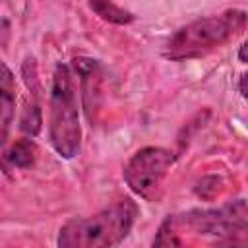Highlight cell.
<instances>
[{"label": "cell", "mask_w": 248, "mask_h": 248, "mask_svg": "<svg viewBox=\"0 0 248 248\" xmlns=\"http://www.w3.org/2000/svg\"><path fill=\"white\" fill-rule=\"evenodd\" d=\"M140 209L132 200H120L95 215L74 217L58 232V248H112L122 242L138 217Z\"/></svg>", "instance_id": "obj_1"}, {"label": "cell", "mask_w": 248, "mask_h": 248, "mask_svg": "<svg viewBox=\"0 0 248 248\" xmlns=\"http://www.w3.org/2000/svg\"><path fill=\"white\" fill-rule=\"evenodd\" d=\"M246 23V12L227 10L219 16H209L196 19L176 33H172L165 45V56L170 60L198 58L215 46L229 41Z\"/></svg>", "instance_id": "obj_2"}, {"label": "cell", "mask_w": 248, "mask_h": 248, "mask_svg": "<svg viewBox=\"0 0 248 248\" xmlns=\"http://www.w3.org/2000/svg\"><path fill=\"white\" fill-rule=\"evenodd\" d=\"M48 136L54 151L72 159L79 151L81 128L78 116V99L74 87V76L68 64H56L50 87V116H48Z\"/></svg>", "instance_id": "obj_3"}, {"label": "cell", "mask_w": 248, "mask_h": 248, "mask_svg": "<svg viewBox=\"0 0 248 248\" xmlns=\"http://www.w3.org/2000/svg\"><path fill=\"white\" fill-rule=\"evenodd\" d=\"M174 163V155L165 147H143L138 149L126 163L122 176L128 188L140 198L153 200Z\"/></svg>", "instance_id": "obj_4"}, {"label": "cell", "mask_w": 248, "mask_h": 248, "mask_svg": "<svg viewBox=\"0 0 248 248\" xmlns=\"http://www.w3.org/2000/svg\"><path fill=\"white\" fill-rule=\"evenodd\" d=\"M184 223L202 234H213L221 238L244 236L248 225L246 200L240 198L217 209H192L184 213Z\"/></svg>", "instance_id": "obj_5"}, {"label": "cell", "mask_w": 248, "mask_h": 248, "mask_svg": "<svg viewBox=\"0 0 248 248\" xmlns=\"http://www.w3.org/2000/svg\"><path fill=\"white\" fill-rule=\"evenodd\" d=\"M72 66L76 70V74L79 76V83H81V101H83V108H85V116L89 122L95 120L99 105H101V97H103V72H101V64L95 58H87V56H78L72 60Z\"/></svg>", "instance_id": "obj_6"}, {"label": "cell", "mask_w": 248, "mask_h": 248, "mask_svg": "<svg viewBox=\"0 0 248 248\" xmlns=\"http://www.w3.org/2000/svg\"><path fill=\"white\" fill-rule=\"evenodd\" d=\"M16 112V78L0 60V145L6 143Z\"/></svg>", "instance_id": "obj_7"}, {"label": "cell", "mask_w": 248, "mask_h": 248, "mask_svg": "<svg viewBox=\"0 0 248 248\" xmlns=\"http://www.w3.org/2000/svg\"><path fill=\"white\" fill-rule=\"evenodd\" d=\"M35 153H37V147L31 140H17L2 157L0 161V167L8 172V170H14V169H27L35 163Z\"/></svg>", "instance_id": "obj_8"}, {"label": "cell", "mask_w": 248, "mask_h": 248, "mask_svg": "<svg viewBox=\"0 0 248 248\" xmlns=\"http://www.w3.org/2000/svg\"><path fill=\"white\" fill-rule=\"evenodd\" d=\"M89 8L105 21H110V23H116V25H128L136 19V16L112 2H99V0H93L89 2Z\"/></svg>", "instance_id": "obj_9"}, {"label": "cell", "mask_w": 248, "mask_h": 248, "mask_svg": "<svg viewBox=\"0 0 248 248\" xmlns=\"http://www.w3.org/2000/svg\"><path fill=\"white\" fill-rule=\"evenodd\" d=\"M151 248H184V242L176 231V221L170 215L157 229Z\"/></svg>", "instance_id": "obj_10"}, {"label": "cell", "mask_w": 248, "mask_h": 248, "mask_svg": "<svg viewBox=\"0 0 248 248\" xmlns=\"http://www.w3.org/2000/svg\"><path fill=\"white\" fill-rule=\"evenodd\" d=\"M41 124H43V118H41V107H39L37 97H33L31 103H27L25 108L21 110L19 128H21V132H25L27 136H37V134L41 132Z\"/></svg>", "instance_id": "obj_11"}, {"label": "cell", "mask_w": 248, "mask_h": 248, "mask_svg": "<svg viewBox=\"0 0 248 248\" xmlns=\"http://www.w3.org/2000/svg\"><path fill=\"white\" fill-rule=\"evenodd\" d=\"M221 184H223V180H221L219 176H205V178H202V180L196 184L194 192H196L202 200H213V198L217 196V192L221 190Z\"/></svg>", "instance_id": "obj_12"}, {"label": "cell", "mask_w": 248, "mask_h": 248, "mask_svg": "<svg viewBox=\"0 0 248 248\" xmlns=\"http://www.w3.org/2000/svg\"><path fill=\"white\" fill-rule=\"evenodd\" d=\"M240 95L246 97V74L240 76Z\"/></svg>", "instance_id": "obj_13"}, {"label": "cell", "mask_w": 248, "mask_h": 248, "mask_svg": "<svg viewBox=\"0 0 248 248\" xmlns=\"http://www.w3.org/2000/svg\"><path fill=\"white\" fill-rule=\"evenodd\" d=\"M238 58H240V62H246V43H242V45H240V50H238Z\"/></svg>", "instance_id": "obj_14"}]
</instances>
